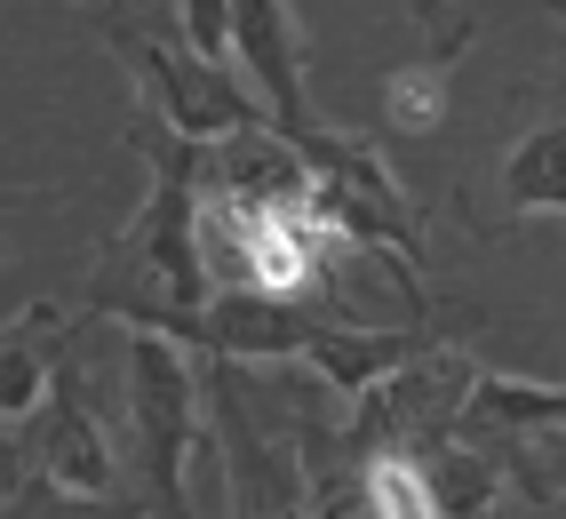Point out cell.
I'll return each mask as SVG.
<instances>
[{
    "label": "cell",
    "mask_w": 566,
    "mask_h": 519,
    "mask_svg": "<svg viewBox=\"0 0 566 519\" xmlns=\"http://www.w3.org/2000/svg\"><path fill=\"white\" fill-rule=\"evenodd\" d=\"M128 144L153 168V193H144L136 225L104 248V280L88 304L128 312V304H168V312H200L216 295L208 248H200V208H208V144L176 136L153 104H136Z\"/></svg>",
    "instance_id": "1"
},
{
    "label": "cell",
    "mask_w": 566,
    "mask_h": 519,
    "mask_svg": "<svg viewBox=\"0 0 566 519\" xmlns=\"http://www.w3.org/2000/svg\"><path fill=\"white\" fill-rule=\"evenodd\" d=\"M295 153L312 160V200L327 208V225L344 232L352 248L384 256L391 280L407 288V304L423 312V280H415V256H423V216H415V193L391 176V160L375 153L367 136H344V128H304L287 136Z\"/></svg>",
    "instance_id": "2"
},
{
    "label": "cell",
    "mask_w": 566,
    "mask_h": 519,
    "mask_svg": "<svg viewBox=\"0 0 566 519\" xmlns=\"http://www.w3.org/2000/svg\"><path fill=\"white\" fill-rule=\"evenodd\" d=\"M128 336V432H136V479H144V511L153 519H184V471L200 448V367L192 344L160 336V328H120Z\"/></svg>",
    "instance_id": "3"
},
{
    "label": "cell",
    "mask_w": 566,
    "mask_h": 519,
    "mask_svg": "<svg viewBox=\"0 0 566 519\" xmlns=\"http://www.w3.org/2000/svg\"><path fill=\"white\" fill-rule=\"evenodd\" d=\"M120 49L136 64V81H144V104H153L176 136L223 144V136H240L255 121H272L248 72H232L223 56H200L192 41H120Z\"/></svg>",
    "instance_id": "4"
},
{
    "label": "cell",
    "mask_w": 566,
    "mask_h": 519,
    "mask_svg": "<svg viewBox=\"0 0 566 519\" xmlns=\"http://www.w3.org/2000/svg\"><path fill=\"white\" fill-rule=\"evenodd\" d=\"M232 56H240V72L255 81V96H263V113H272L280 136L319 128L312 89H304V56H312V41H304V17H295V0H232Z\"/></svg>",
    "instance_id": "5"
},
{
    "label": "cell",
    "mask_w": 566,
    "mask_h": 519,
    "mask_svg": "<svg viewBox=\"0 0 566 519\" xmlns=\"http://www.w3.org/2000/svg\"><path fill=\"white\" fill-rule=\"evenodd\" d=\"M24 456H32V471H49V479H64V488H81V496H112V488H120V471H112V432L88 407L81 360L56 367V392L41 399V416L24 424Z\"/></svg>",
    "instance_id": "6"
},
{
    "label": "cell",
    "mask_w": 566,
    "mask_h": 519,
    "mask_svg": "<svg viewBox=\"0 0 566 519\" xmlns=\"http://www.w3.org/2000/svg\"><path fill=\"white\" fill-rule=\"evenodd\" d=\"M56 367H64V320L49 304L0 320V416L32 424V416H41V399L56 392Z\"/></svg>",
    "instance_id": "7"
},
{
    "label": "cell",
    "mask_w": 566,
    "mask_h": 519,
    "mask_svg": "<svg viewBox=\"0 0 566 519\" xmlns=\"http://www.w3.org/2000/svg\"><path fill=\"white\" fill-rule=\"evenodd\" d=\"M551 424H566V384H535V376H471V392L455 407V432H471V439L495 432V448H511L526 432H551Z\"/></svg>",
    "instance_id": "8"
},
{
    "label": "cell",
    "mask_w": 566,
    "mask_h": 519,
    "mask_svg": "<svg viewBox=\"0 0 566 519\" xmlns=\"http://www.w3.org/2000/svg\"><path fill=\"white\" fill-rule=\"evenodd\" d=\"M503 216H566V121H543L503 160Z\"/></svg>",
    "instance_id": "9"
},
{
    "label": "cell",
    "mask_w": 566,
    "mask_h": 519,
    "mask_svg": "<svg viewBox=\"0 0 566 519\" xmlns=\"http://www.w3.org/2000/svg\"><path fill=\"white\" fill-rule=\"evenodd\" d=\"M359 496H367V519H447L423 456H407V448H375L359 464Z\"/></svg>",
    "instance_id": "10"
},
{
    "label": "cell",
    "mask_w": 566,
    "mask_h": 519,
    "mask_svg": "<svg viewBox=\"0 0 566 519\" xmlns=\"http://www.w3.org/2000/svg\"><path fill=\"white\" fill-rule=\"evenodd\" d=\"M0 519H153V511H128V504H112V496L64 488V479H49V471H24V488L0 504Z\"/></svg>",
    "instance_id": "11"
},
{
    "label": "cell",
    "mask_w": 566,
    "mask_h": 519,
    "mask_svg": "<svg viewBox=\"0 0 566 519\" xmlns=\"http://www.w3.org/2000/svg\"><path fill=\"white\" fill-rule=\"evenodd\" d=\"M511 488L526 504H566V424L511 439Z\"/></svg>",
    "instance_id": "12"
},
{
    "label": "cell",
    "mask_w": 566,
    "mask_h": 519,
    "mask_svg": "<svg viewBox=\"0 0 566 519\" xmlns=\"http://www.w3.org/2000/svg\"><path fill=\"white\" fill-rule=\"evenodd\" d=\"M407 17H415V24H431V32H439V56H455V49L471 41V24H463L455 9H447V0H407Z\"/></svg>",
    "instance_id": "13"
},
{
    "label": "cell",
    "mask_w": 566,
    "mask_h": 519,
    "mask_svg": "<svg viewBox=\"0 0 566 519\" xmlns=\"http://www.w3.org/2000/svg\"><path fill=\"white\" fill-rule=\"evenodd\" d=\"M24 471H32V456H24V424L0 416V504H9V496L24 488Z\"/></svg>",
    "instance_id": "14"
},
{
    "label": "cell",
    "mask_w": 566,
    "mask_h": 519,
    "mask_svg": "<svg viewBox=\"0 0 566 519\" xmlns=\"http://www.w3.org/2000/svg\"><path fill=\"white\" fill-rule=\"evenodd\" d=\"M319 519H367V496H359V479H352V488H335V496H319Z\"/></svg>",
    "instance_id": "15"
},
{
    "label": "cell",
    "mask_w": 566,
    "mask_h": 519,
    "mask_svg": "<svg viewBox=\"0 0 566 519\" xmlns=\"http://www.w3.org/2000/svg\"><path fill=\"white\" fill-rule=\"evenodd\" d=\"M543 9H551V17H558V24H566V0H543Z\"/></svg>",
    "instance_id": "16"
}]
</instances>
